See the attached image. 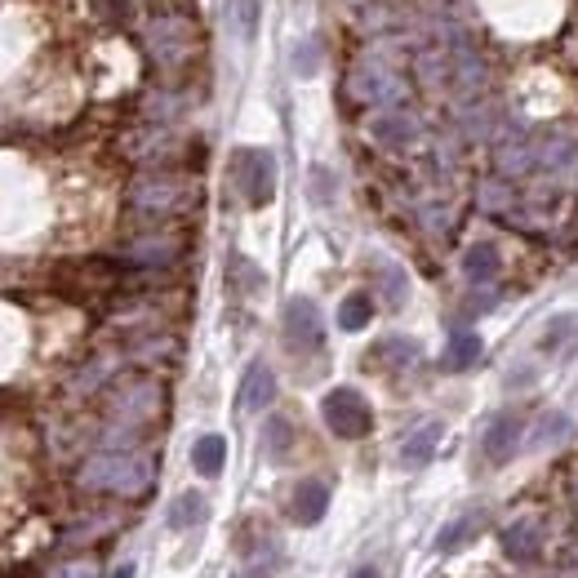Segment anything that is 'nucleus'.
Wrapping results in <instances>:
<instances>
[{"label": "nucleus", "mask_w": 578, "mask_h": 578, "mask_svg": "<svg viewBox=\"0 0 578 578\" xmlns=\"http://www.w3.org/2000/svg\"><path fill=\"white\" fill-rule=\"evenodd\" d=\"M156 481V463L148 455H98L81 468V485L98 494H148Z\"/></svg>", "instance_id": "f257e3e1"}, {"label": "nucleus", "mask_w": 578, "mask_h": 578, "mask_svg": "<svg viewBox=\"0 0 578 578\" xmlns=\"http://www.w3.org/2000/svg\"><path fill=\"white\" fill-rule=\"evenodd\" d=\"M232 178L240 187L245 205H253V210H263L276 197V161L263 148H240L232 161Z\"/></svg>", "instance_id": "f03ea898"}, {"label": "nucleus", "mask_w": 578, "mask_h": 578, "mask_svg": "<svg viewBox=\"0 0 578 578\" xmlns=\"http://www.w3.org/2000/svg\"><path fill=\"white\" fill-rule=\"evenodd\" d=\"M320 414H326V427H330L339 440H361V436H369V427H374V410H369V401H365L356 388H334V392H326V401H320Z\"/></svg>", "instance_id": "7ed1b4c3"}, {"label": "nucleus", "mask_w": 578, "mask_h": 578, "mask_svg": "<svg viewBox=\"0 0 578 578\" xmlns=\"http://www.w3.org/2000/svg\"><path fill=\"white\" fill-rule=\"evenodd\" d=\"M285 339L294 347H307V352L320 347V339H326V326H320V311H316L311 298H290L285 303Z\"/></svg>", "instance_id": "20e7f679"}, {"label": "nucleus", "mask_w": 578, "mask_h": 578, "mask_svg": "<svg viewBox=\"0 0 578 578\" xmlns=\"http://www.w3.org/2000/svg\"><path fill=\"white\" fill-rule=\"evenodd\" d=\"M272 401H276V374H272L263 361H253V365L245 369V378H240L236 405H240L245 414H259V410H268Z\"/></svg>", "instance_id": "39448f33"}, {"label": "nucleus", "mask_w": 578, "mask_h": 578, "mask_svg": "<svg viewBox=\"0 0 578 578\" xmlns=\"http://www.w3.org/2000/svg\"><path fill=\"white\" fill-rule=\"evenodd\" d=\"M481 449H485L489 463H507V459L521 449V418H517V414L489 418V427H485V436H481Z\"/></svg>", "instance_id": "423d86ee"}, {"label": "nucleus", "mask_w": 578, "mask_h": 578, "mask_svg": "<svg viewBox=\"0 0 578 578\" xmlns=\"http://www.w3.org/2000/svg\"><path fill=\"white\" fill-rule=\"evenodd\" d=\"M182 201H187V182H178V178H143L134 187V205L139 210L165 214V210H178Z\"/></svg>", "instance_id": "0eeeda50"}, {"label": "nucleus", "mask_w": 578, "mask_h": 578, "mask_svg": "<svg viewBox=\"0 0 578 578\" xmlns=\"http://www.w3.org/2000/svg\"><path fill=\"white\" fill-rule=\"evenodd\" d=\"M326 507H330V489L320 485V481H303L294 489V503H290V511H294L298 526H316L320 517H326Z\"/></svg>", "instance_id": "6e6552de"}, {"label": "nucleus", "mask_w": 578, "mask_h": 578, "mask_svg": "<svg viewBox=\"0 0 578 578\" xmlns=\"http://www.w3.org/2000/svg\"><path fill=\"white\" fill-rule=\"evenodd\" d=\"M481 530H485V511H463L459 521H449V526L436 534V552H463Z\"/></svg>", "instance_id": "1a4fd4ad"}, {"label": "nucleus", "mask_w": 578, "mask_h": 578, "mask_svg": "<svg viewBox=\"0 0 578 578\" xmlns=\"http://www.w3.org/2000/svg\"><path fill=\"white\" fill-rule=\"evenodd\" d=\"M436 445H440V423H423L418 432L405 436V445H401V463H405V468H423V463L436 455Z\"/></svg>", "instance_id": "9d476101"}, {"label": "nucleus", "mask_w": 578, "mask_h": 578, "mask_svg": "<svg viewBox=\"0 0 578 578\" xmlns=\"http://www.w3.org/2000/svg\"><path fill=\"white\" fill-rule=\"evenodd\" d=\"M223 463H227V440L223 436H201L197 445H191V468H197L201 476H219L223 472Z\"/></svg>", "instance_id": "9b49d317"}, {"label": "nucleus", "mask_w": 578, "mask_h": 578, "mask_svg": "<svg viewBox=\"0 0 578 578\" xmlns=\"http://www.w3.org/2000/svg\"><path fill=\"white\" fill-rule=\"evenodd\" d=\"M201 521H205V498L197 489H187V494H178L169 503V517H165L169 530H191V526H201Z\"/></svg>", "instance_id": "f8f14e48"}, {"label": "nucleus", "mask_w": 578, "mask_h": 578, "mask_svg": "<svg viewBox=\"0 0 578 578\" xmlns=\"http://www.w3.org/2000/svg\"><path fill=\"white\" fill-rule=\"evenodd\" d=\"M503 547H507V556H517V561H534L539 556V526L517 521L511 530H503Z\"/></svg>", "instance_id": "ddd939ff"}, {"label": "nucleus", "mask_w": 578, "mask_h": 578, "mask_svg": "<svg viewBox=\"0 0 578 578\" xmlns=\"http://www.w3.org/2000/svg\"><path fill=\"white\" fill-rule=\"evenodd\" d=\"M369 316H374V298H369V294H347L343 307H339V326H343L347 334H356V330L369 326Z\"/></svg>", "instance_id": "4468645a"}, {"label": "nucleus", "mask_w": 578, "mask_h": 578, "mask_svg": "<svg viewBox=\"0 0 578 578\" xmlns=\"http://www.w3.org/2000/svg\"><path fill=\"white\" fill-rule=\"evenodd\" d=\"M481 361V339L476 334H455L445 347V369H472Z\"/></svg>", "instance_id": "2eb2a0df"}, {"label": "nucleus", "mask_w": 578, "mask_h": 578, "mask_svg": "<svg viewBox=\"0 0 578 578\" xmlns=\"http://www.w3.org/2000/svg\"><path fill=\"white\" fill-rule=\"evenodd\" d=\"M463 272L472 281H494L498 276V249L494 245H472L468 259H463Z\"/></svg>", "instance_id": "dca6fc26"}, {"label": "nucleus", "mask_w": 578, "mask_h": 578, "mask_svg": "<svg viewBox=\"0 0 578 578\" xmlns=\"http://www.w3.org/2000/svg\"><path fill=\"white\" fill-rule=\"evenodd\" d=\"M290 440H294L290 418H272V423H268V432H263L268 455H272V459H285V455H290Z\"/></svg>", "instance_id": "f3484780"}, {"label": "nucleus", "mask_w": 578, "mask_h": 578, "mask_svg": "<svg viewBox=\"0 0 578 578\" xmlns=\"http://www.w3.org/2000/svg\"><path fill=\"white\" fill-rule=\"evenodd\" d=\"M565 339H569V343H578V316H556L552 326H547V339H543V347H547V352H556Z\"/></svg>", "instance_id": "a211bd4d"}, {"label": "nucleus", "mask_w": 578, "mask_h": 578, "mask_svg": "<svg viewBox=\"0 0 578 578\" xmlns=\"http://www.w3.org/2000/svg\"><path fill=\"white\" fill-rule=\"evenodd\" d=\"M174 253H178L174 240H148V245H134V259H139V263H169Z\"/></svg>", "instance_id": "6ab92c4d"}, {"label": "nucleus", "mask_w": 578, "mask_h": 578, "mask_svg": "<svg viewBox=\"0 0 578 578\" xmlns=\"http://www.w3.org/2000/svg\"><path fill=\"white\" fill-rule=\"evenodd\" d=\"M232 19H236L240 36L249 40V36H253V27H259V0H232Z\"/></svg>", "instance_id": "aec40b11"}, {"label": "nucleus", "mask_w": 578, "mask_h": 578, "mask_svg": "<svg viewBox=\"0 0 578 578\" xmlns=\"http://www.w3.org/2000/svg\"><path fill=\"white\" fill-rule=\"evenodd\" d=\"M565 432H569V418L565 414H547L543 432H539V445H552V436H565Z\"/></svg>", "instance_id": "412c9836"}, {"label": "nucleus", "mask_w": 578, "mask_h": 578, "mask_svg": "<svg viewBox=\"0 0 578 578\" xmlns=\"http://www.w3.org/2000/svg\"><path fill=\"white\" fill-rule=\"evenodd\" d=\"M58 578H94V565H90V561H76V565H68V569H62Z\"/></svg>", "instance_id": "4be33fe9"}, {"label": "nucleus", "mask_w": 578, "mask_h": 578, "mask_svg": "<svg viewBox=\"0 0 578 578\" xmlns=\"http://www.w3.org/2000/svg\"><path fill=\"white\" fill-rule=\"evenodd\" d=\"M232 578H268V569L263 565H249V569H236Z\"/></svg>", "instance_id": "5701e85b"}, {"label": "nucleus", "mask_w": 578, "mask_h": 578, "mask_svg": "<svg viewBox=\"0 0 578 578\" xmlns=\"http://www.w3.org/2000/svg\"><path fill=\"white\" fill-rule=\"evenodd\" d=\"M347 578H378V569H374V565H361V569H352Z\"/></svg>", "instance_id": "b1692460"}, {"label": "nucleus", "mask_w": 578, "mask_h": 578, "mask_svg": "<svg viewBox=\"0 0 578 578\" xmlns=\"http://www.w3.org/2000/svg\"><path fill=\"white\" fill-rule=\"evenodd\" d=\"M111 578H134V565H120V569H116Z\"/></svg>", "instance_id": "393cba45"}]
</instances>
